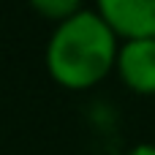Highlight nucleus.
<instances>
[{
    "mask_svg": "<svg viewBox=\"0 0 155 155\" xmlns=\"http://www.w3.org/2000/svg\"><path fill=\"white\" fill-rule=\"evenodd\" d=\"M95 11L125 41L155 38V0H95Z\"/></svg>",
    "mask_w": 155,
    "mask_h": 155,
    "instance_id": "obj_2",
    "label": "nucleus"
},
{
    "mask_svg": "<svg viewBox=\"0 0 155 155\" xmlns=\"http://www.w3.org/2000/svg\"><path fill=\"white\" fill-rule=\"evenodd\" d=\"M114 71L128 90L139 95H155V38L123 41Z\"/></svg>",
    "mask_w": 155,
    "mask_h": 155,
    "instance_id": "obj_3",
    "label": "nucleus"
},
{
    "mask_svg": "<svg viewBox=\"0 0 155 155\" xmlns=\"http://www.w3.org/2000/svg\"><path fill=\"white\" fill-rule=\"evenodd\" d=\"M27 3H30V8H33L38 16L54 22V27L84 11V8H82V0H27Z\"/></svg>",
    "mask_w": 155,
    "mask_h": 155,
    "instance_id": "obj_4",
    "label": "nucleus"
},
{
    "mask_svg": "<svg viewBox=\"0 0 155 155\" xmlns=\"http://www.w3.org/2000/svg\"><path fill=\"white\" fill-rule=\"evenodd\" d=\"M120 35L98 11H82L57 25L46 44V71L65 90H90L117 68Z\"/></svg>",
    "mask_w": 155,
    "mask_h": 155,
    "instance_id": "obj_1",
    "label": "nucleus"
},
{
    "mask_svg": "<svg viewBox=\"0 0 155 155\" xmlns=\"http://www.w3.org/2000/svg\"><path fill=\"white\" fill-rule=\"evenodd\" d=\"M131 155H155V144H139L131 150Z\"/></svg>",
    "mask_w": 155,
    "mask_h": 155,
    "instance_id": "obj_5",
    "label": "nucleus"
}]
</instances>
